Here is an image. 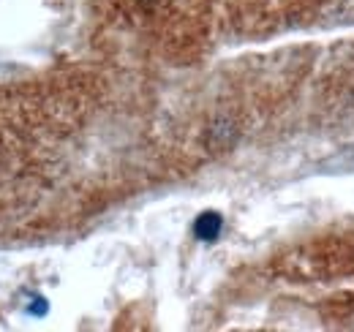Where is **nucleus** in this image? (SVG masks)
Segmentation results:
<instances>
[{
	"label": "nucleus",
	"mask_w": 354,
	"mask_h": 332,
	"mask_svg": "<svg viewBox=\"0 0 354 332\" xmlns=\"http://www.w3.org/2000/svg\"><path fill=\"white\" fill-rule=\"evenodd\" d=\"M223 229V218L218 212H202L199 218H196V223H194V234L199 237V240H216L218 234H221Z\"/></svg>",
	"instance_id": "1"
}]
</instances>
